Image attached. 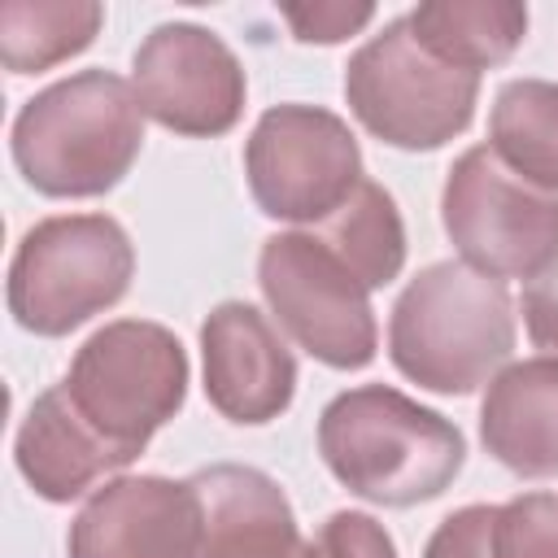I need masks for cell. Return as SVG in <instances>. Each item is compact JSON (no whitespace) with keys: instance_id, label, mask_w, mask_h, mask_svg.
I'll use <instances>...</instances> for the list:
<instances>
[{"instance_id":"1","label":"cell","mask_w":558,"mask_h":558,"mask_svg":"<svg viewBox=\"0 0 558 558\" xmlns=\"http://www.w3.org/2000/svg\"><path fill=\"white\" fill-rule=\"evenodd\" d=\"M318 453L353 497L375 506H418L458 480L466 440L458 423L414 397L362 384L331 397L318 414Z\"/></svg>"},{"instance_id":"2","label":"cell","mask_w":558,"mask_h":558,"mask_svg":"<svg viewBox=\"0 0 558 558\" xmlns=\"http://www.w3.org/2000/svg\"><path fill=\"white\" fill-rule=\"evenodd\" d=\"M9 148L35 192L57 201L105 196L144 148L140 96L109 70H78L22 105Z\"/></svg>"},{"instance_id":"3","label":"cell","mask_w":558,"mask_h":558,"mask_svg":"<svg viewBox=\"0 0 558 558\" xmlns=\"http://www.w3.org/2000/svg\"><path fill=\"white\" fill-rule=\"evenodd\" d=\"M514 353V301L466 262H432L392 305L388 357L427 392L466 397Z\"/></svg>"},{"instance_id":"4","label":"cell","mask_w":558,"mask_h":558,"mask_svg":"<svg viewBox=\"0 0 558 558\" xmlns=\"http://www.w3.org/2000/svg\"><path fill=\"white\" fill-rule=\"evenodd\" d=\"M135 275V248L109 214L39 218L9 262V314L22 331L70 336L118 305Z\"/></svg>"},{"instance_id":"5","label":"cell","mask_w":558,"mask_h":558,"mask_svg":"<svg viewBox=\"0 0 558 558\" xmlns=\"http://www.w3.org/2000/svg\"><path fill=\"white\" fill-rule=\"evenodd\" d=\"M344 100L375 140L427 153L471 126L480 74L432 57L414 39L410 17H397L349 57Z\"/></svg>"},{"instance_id":"6","label":"cell","mask_w":558,"mask_h":558,"mask_svg":"<svg viewBox=\"0 0 558 558\" xmlns=\"http://www.w3.org/2000/svg\"><path fill=\"white\" fill-rule=\"evenodd\" d=\"M74 410L122 453L140 458L187 397V353L179 336L148 318H118L92 331L61 379Z\"/></svg>"},{"instance_id":"7","label":"cell","mask_w":558,"mask_h":558,"mask_svg":"<svg viewBox=\"0 0 558 558\" xmlns=\"http://www.w3.org/2000/svg\"><path fill=\"white\" fill-rule=\"evenodd\" d=\"M440 222L462 262L488 279H536L558 262V192L519 179L488 144L449 166Z\"/></svg>"},{"instance_id":"8","label":"cell","mask_w":558,"mask_h":558,"mask_svg":"<svg viewBox=\"0 0 558 558\" xmlns=\"http://www.w3.org/2000/svg\"><path fill=\"white\" fill-rule=\"evenodd\" d=\"M257 283L279 327L323 366L362 371L379 349L366 283L314 235L279 231L262 244Z\"/></svg>"},{"instance_id":"9","label":"cell","mask_w":558,"mask_h":558,"mask_svg":"<svg viewBox=\"0 0 558 558\" xmlns=\"http://www.w3.org/2000/svg\"><path fill=\"white\" fill-rule=\"evenodd\" d=\"M244 174L262 214L318 227L362 187V148L340 113L275 105L244 144Z\"/></svg>"},{"instance_id":"10","label":"cell","mask_w":558,"mask_h":558,"mask_svg":"<svg viewBox=\"0 0 558 558\" xmlns=\"http://www.w3.org/2000/svg\"><path fill=\"white\" fill-rule=\"evenodd\" d=\"M131 87L144 118L174 135H227L248 96L240 57L196 22H161L144 35L131 61Z\"/></svg>"},{"instance_id":"11","label":"cell","mask_w":558,"mask_h":558,"mask_svg":"<svg viewBox=\"0 0 558 558\" xmlns=\"http://www.w3.org/2000/svg\"><path fill=\"white\" fill-rule=\"evenodd\" d=\"M201 493L192 480L118 475L105 480L70 523V558H196Z\"/></svg>"},{"instance_id":"12","label":"cell","mask_w":558,"mask_h":558,"mask_svg":"<svg viewBox=\"0 0 558 558\" xmlns=\"http://www.w3.org/2000/svg\"><path fill=\"white\" fill-rule=\"evenodd\" d=\"M205 397L231 423H270L292 405L296 357L275 323L248 301H222L201 323Z\"/></svg>"},{"instance_id":"13","label":"cell","mask_w":558,"mask_h":558,"mask_svg":"<svg viewBox=\"0 0 558 558\" xmlns=\"http://www.w3.org/2000/svg\"><path fill=\"white\" fill-rule=\"evenodd\" d=\"M192 484L205 510L196 558H305L292 501L266 471L214 462Z\"/></svg>"},{"instance_id":"14","label":"cell","mask_w":558,"mask_h":558,"mask_svg":"<svg viewBox=\"0 0 558 558\" xmlns=\"http://www.w3.org/2000/svg\"><path fill=\"white\" fill-rule=\"evenodd\" d=\"M13 458L22 480L44 501H74L109 471H122L135 462L74 410L65 384H52L31 401L13 440Z\"/></svg>"},{"instance_id":"15","label":"cell","mask_w":558,"mask_h":558,"mask_svg":"<svg viewBox=\"0 0 558 558\" xmlns=\"http://www.w3.org/2000/svg\"><path fill=\"white\" fill-rule=\"evenodd\" d=\"M484 449L523 480L558 475V362L523 357L488 379L480 405Z\"/></svg>"},{"instance_id":"16","label":"cell","mask_w":558,"mask_h":558,"mask_svg":"<svg viewBox=\"0 0 558 558\" xmlns=\"http://www.w3.org/2000/svg\"><path fill=\"white\" fill-rule=\"evenodd\" d=\"M414 39L458 70H493L514 57L527 35V4L519 0H427L410 13Z\"/></svg>"},{"instance_id":"17","label":"cell","mask_w":558,"mask_h":558,"mask_svg":"<svg viewBox=\"0 0 558 558\" xmlns=\"http://www.w3.org/2000/svg\"><path fill=\"white\" fill-rule=\"evenodd\" d=\"M488 148L519 179L558 192V83L510 78L488 113Z\"/></svg>"},{"instance_id":"18","label":"cell","mask_w":558,"mask_h":558,"mask_svg":"<svg viewBox=\"0 0 558 558\" xmlns=\"http://www.w3.org/2000/svg\"><path fill=\"white\" fill-rule=\"evenodd\" d=\"M105 22L96 0H4L0 61L13 74H39L83 52Z\"/></svg>"},{"instance_id":"19","label":"cell","mask_w":558,"mask_h":558,"mask_svg":"<svg viewBox=\"0 0 558 558\" xmlns=\"http://www.w3.org/2000/svg\"><path fill=\"white\" fill-rule=\"evenodd\" d=\"M314 235L366 283V292L388 288L405 266V227L397 201L375 179H362V187L314 227Z\"/></svg>"},{"instance_id":"20","label":"cell","mask_w":558,"mask_h":558,"mask_svg":"<svg viewBox=\"0 0 558 558\" xmlns=\"http://www.w3.org/2000/svg\"><path fill=\"white\" fill-rule=\"evenodd\" d=\"M493 554L497 558H558V497L519 493L506 506H497Z\"/></svg>"},{"instance_id":"21","label":"cell","mask_w":558,"mask_h":558,"mask_svg":"<svg viewBox=\"0 0 558 558\" xmlns=\"http://www.w3.org/2000/svg\"><path fill=\"white\" fill-rule=\"evenodd\" d=\"M305 558H397V545L379 519L362 510H336L305 545Z\"/></svg>"},{"instance_id":"22","label":"cell","mask_w":558,"mask_h":558,"mask_svg":"<svg viewBox=\"0 0 558 558\" xmlns=\"http://www.w3.org/2000/svg\"><path fill=\"white\" fill-rule=\"evenodd\" d=\"M497 506H462L432 532L423 558H497L493 554Z\"/></svg>"},{"instance_id":"23","label":"cell","mask_w":558,"mask_h":558,"mask_svg":"<svg viewBox=\"0 0 558 558\" xmlns=\"http://www.w3.org/2000/svg\"><path fill=\"white\" fill-rule=\"evenodd\" d=\"M283 22L292 26V35L301 44H340L349 35H357L371 17H375V4H283L279 9Z\"/></svg>"},{"instance_id":"24","label":"cell","mask_w":558,"mask_h":558,"mask_svg":"<svg viewBox=\"0 0 558 558\" xmlns=\"http://www.w3.org/2000/svg\"><path fill=\"white\" fill-rule=\"evenodd\" d=\"M519 305H523V327H527L532 344L541 349V357L558 362V262L523 283Z\"/></svg>"}]
</instances>
